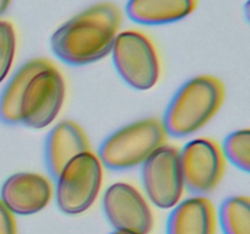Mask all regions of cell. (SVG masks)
<instances>
[{
  "instance_id": "cell-1",
  "label": "cell",
  "mask_w": 250,
  "mask_h": 234,
  "mask_svg": "<svg viewBox=\"0 0 250 234\" xmlns=\"http://www.w3.org/2000/svg\"><path fill=\"white\" fill-rule=\"evenodd\" d=\"M121 20V10L114 2L92 5L55 29L51 51L70 66L97 62L111 54Z\"/></svg>"
},
{
  "instance_id": "cell-2",
  "label": "cell",
  "mask_w": 250,
  "mask_h": 234,
  "mask_svg": "<svg viewBox=\"0 0 250 234\" xmlns=\"http://www.w3.org/2000/svg\"><path fill=\"white\" fill-rule=\"evenodd\" d=\"M225 88L214 76L190 78L176 92L163 117L166 134L185 138L200 131L221 107Z\"/></svg>"
},
{
  "instance_id": "cell-3",
  "label": "cell",
  "mask_w": 250,
  "mask_h": 234,
  "mask_svg": "<svg viewBox=\"0 0 250 234\" xmlns=\"http://www.w3.org/2000/svg\"><path fill=\"white\" fill-rule=\"evenodd\" d=\"M166 136L160 119H139L110 134L100 145L98 157L110 170H129L142 165L164 145Z\"/></svg>"
},
{
  "instance_id": "cell-4",
  "label": "cell",
  "mask_w": 250,
  "mask_h": 234,
  "mask_svg": "<svg viewBox=\"0 0 250 234\" xmlns=\"http://www.w3.org/2000/svg\"><path fill=\"white\" fill-rule=\"evenodd\" d=\"M103 183V165L92 151L73 157L56 177L55 199L59 210L66 214L87 211L99 195Z\"/></svg>"
},
{
  "instance_id": "cell-5",
  "label": "cell",
  "mask_w": 250,
  "mask_h": 234,
  "mask_svg": "<svg viewBox=\"0 0 250 234\" xmlns=\"http://www.w3.org/2000/svg\"><path fill=\"white\" fill-rule=\"evenodd\" d=\"M112 63L126 84L149 90L160 78L158 51L148 36L139 31L119 32L111 49Z\"/></svg>"
},
{
  "instance_id": "cell-6",
  "label": "cell",
  "mask_w": 250,
  "mask_h": 234,
  "mask_svg": "<svg viewBox=\"0 0 250 234\" xmlns=\"http://www.w3.org/2000/svg\"><path fill=\"white\" fill-rule=\"evenodd\" d=\"M65 95L62 75L51 63L37 72L27 84L20 102V123L33 129L48 127L60 114Z\"/></svg>"
},
{
  "instance_id": "cell-7",
  "label": "cell",
  "mask_w": 250,
  "mask_h": 234,
  "mask_svg": "<svg viewBox=\"0 0 250 234\" xmlns=\"http://www.w3.org/2000/svg\"><path fill=\"white\" fill-rule=\"evenodd\" d=\"M144 192L159 209H172L180 202L185 190L178 150L161 145L142 163Z\"/></svg>"
},
{
  "instance_id": "cell-8",
  "label": "cell",
  "mask_w": 250,
  "mask_h": 234,
  "mask_svg": "<svg viewBox=\"0 0 250 234\" xmlns=\"http://www.w3.org/2000/svg\"><path fill=\"white\" fill-rule=\"evenodd\" d=\"M180 155L185 188L197 196L211 193L225 173V157L219 144L208 138L188 141Z\"/></svg>"
},
{
  "instance_id": "cell-9",
  "label": "cell",
  "mask_w": 250,
  "mask_h": 234,
  "mask_svg": "<svg viewBox=\"0 0 250 234\" xmlns=\"http://www.w3.org/2000/svg\"><path fill=\"white\" fill-rule=\"evenodd\" d=\"M103 210L116 232L127 234H150L154 217L146 197L129 183L110 185L103 196Z\"/></svg>"
},
{
  "instance_id": "cell-10",
  "label": "cell",
  "mask_w": 250,
  "mask_h": 234,
  "mask_svg": "<svg viewBox=\"0 0 250 234\" xmlns=\"http://www.w3.org/2000/svg\"><path fill=\"white\" fill-rule=\"evenodd\" d=\"M0 196L12 214L29 216L48 206L53 187L50 180L39 173H15L4 182Z\"/></svg>"
},
{
  "instance_id": "cell-11",
  "label": "cell",
  "mask_w": 250,
  "mask_h": 234,
  "mask_svg": "<svg viewBox=\"0 0 250 234\" xmlns=\"http://www.w3.org/2000/svg\"><path fill=\"white\" fill-rule=\"evenodd\" d=\"M85 151H89V143L83 129L73 121L60 122L49 132L44 145L48 172L56 178L73 157Z\"/></svg>"
},
{
  "instance_id": "cell-12",
  "label": "cell",
  "mask_w": 250,
  "mask_h": 234,
  "mask_svg": "<svg viewBox=\"0 0 250 234\" xmlns=\"http://www.w3.org/2000/svg\"><path fill=\"white\" fill-rule=\"evenodd\" d=\"M214 205L205 196H192L178 202L167 219L166 234H215Z\"/></svg>"
},
{
  "instance_id": "cell-13",
  "label": "cell",
  "mask_w": 250,
  "mask_h": 234,
  "mask_svg": "<svg viewBox=\"0 0 250 234\" xmlns=\"http://www.w3.org/2000/svg\"><path fill=\"white\" fill-rule=\"evenodd\" d=\"M198 0H128L126 15L144 26H160L178 22L195 10Z\"/></svg>"
},
{
  "instance_id": "cell-14",
  "label": "cell",
  "mask_w": 250,
  "mask_h": 234,
  "mask_svg": "<svg viewBox=\"0 0 250 234\" xmlns=\"http://www.w3.org/2000/svg\"><path fill=\"white\" fill-rule=\"evenodd\" d=\"M51 62L46 58H32L12 75L0 94V121L5 124L20 123V102L31 78Z\"/></svg>"
},
{
  "instance_id": "cell-15",
  "label": "cell",
  "mask_w": 250,
  "mask_h": 234,
  "mask_svg": "<svg viewBox=\"0 0 250 234\" xmlns=\"http://www.w3.org/2000/svg\"><path fill=\"white\" fill-rule=\"evenodd\" d=\"M219 217L224 234H250L249 197H227L220 206Z\"/></svg>"
},
{
  "instance_id": "cell-16",
  "label": "cell",
  "mask_w": 250,
  "mask_h": 234,
  "mask_svg": "<svg viewBox=\"0 0 250 234\" xmlns=\"http://www.w3.org/2000/svg\"><path fill=\"white\" fill-rule=\"evenodd\" d=\"M224 157L243 172L250 171V131L239 129L225 138L221 148Z\"/></svg>"
},
{
  "instance_id": "cell-17",
  "label": "cell",
  "mask_w": 250,
  "mask_h": 234,
  "mask_svg": "<svg viewBox=\"0 0 250 234\" xmlns=\"http://www.w3.org/2000/svg\"><path fill=\"white\" fill-rule=\"evenodd\" d=\"M16 54V32L11 22L0 20V83L7 77Z\"/></svg>"
},
{
  "instance_id": "cell-18",
  "label": "cell",
  "mask_w": 250,
  "mask_h": 234,
  "mask_svg": "<svg viewBox=\"0 0 250 234\" xmlns=\"http://www.w3.org/2000/svg\"><path fill=\"white\" fill-rule=\"evenodd\" d=\"M0 234H16L14 214L0 200Z\"/></svg>"
},
{
  "instance_id": "cell-19",
  "label": "cell",
  "mask_w": 250,
  "mask_h": 234,
  "mask_svg": "<svg viewBox=\"0 0 250 234\" xmlns=\"http://www.w3.org/2000/svg\"><path fill=\"white\" fill-rule=\"evenodd\" d=\"M11 1H12V0H0V16H1L2 14H5V12H6V10L9 9Z\"/></svg>"
},
{
  "instance_id": "cell-20",
  "label": "cell",
  "mask_w": 250,
  "mask_h": 234,
  "mask_svg": "<svg viewBox=\"0 0 250 234\" xmlns=\"http://www.w3.org/2000/svg\"><path fill=\"white\" fill-rule=\"evenodd\" d=\"M111 234H127V233H122V232H116V231H115V232H112Z\"/></svg>"
}]
</instances>
